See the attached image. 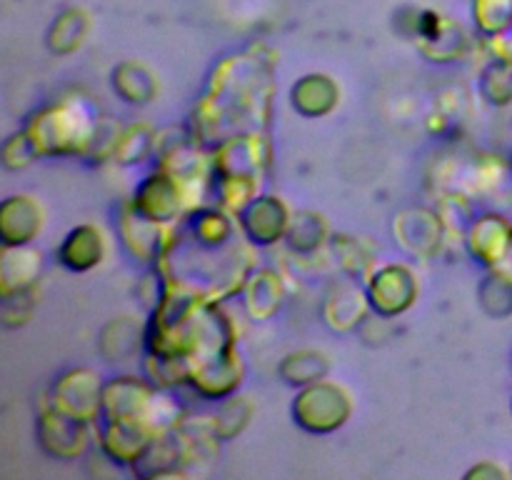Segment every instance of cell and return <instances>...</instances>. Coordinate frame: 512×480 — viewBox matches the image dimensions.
<instances>
[{"label":"cell","mask_w":512,"mask_h":480,"mask_svg":"<svg viewBox=\"0 0 512 480\" xmlns=\"http://www.w3.org/2000/svg\"><path fill=\"white\" fill-rule=\"evenodd\" d=\"M510 233L512 225L503 215H485V218H480L475 223L473 235H470L473 238L470 243H473L475 255L488 265L503 263L505 250H508L510 243Z\"/></svg>","instance_id":"cell-1"},{"label":"cell","mask_w":512,"mask_h":480,"mask_svg":"<svg viewBox=\"0 0 512 480\" xmlns=\"http://www.w3.org/2000/svg\"><path fill=\"white\" fill-rule=\"evenodd\" d=\"M60 258H63L65 265L75 270L93 268L103 258V235L95 233V228H90V225L73 230L68 240H65Z\"/></svg>","instance_id":"cell-2"},{"label":"cell","mask_w":512,"mask_h":480,"mask_svg":"<svg viewBox=\"0 0 512 480\" xmlns=\"http://www.w3.org/2000/svg\"><path fill=\"white\" fill-rule=\"evenodd\" d=\"M73 18H78V13H70L65 15V18H58V25L53 28V33H50V48L58 50V53H68V50H73L75 45L80 43V38H83V25L80 28H70V25L75 23Z\"/></svg>","instance_id":"cell-3"},{"label":"cell","mask_w":512,"mask_h":480,"mask_svg":"<svg viewBox=\"0 0 512 480\" xmlns=\"http://www.w3.org/2000/svg\"><path fill=\"white\" fill-rule=\"evenodd\" d=\"M483 478V475H493V478H505V470H500L498 465H493V463H483V465H478V468H473L468 473V478Z\"/></svg>","instance_id":"cell-4"},{"label":"cell","mask_w":512,"mask_h":480,"mask_svg":"<svg viewBox=\"0 0 512 480\" xmlns=\"http://www.w3.org/2000/svg\"><path fill=\"white\" fill-rule=\"evenodd\" d=\"M503 263L508 265V273L512 275V233H510V243H508V250H505V258Z\"/></svg>","instance_id":"cell-5"}]
</instances>
